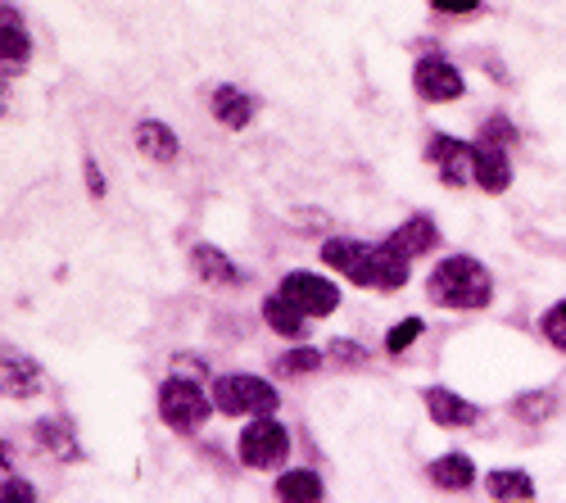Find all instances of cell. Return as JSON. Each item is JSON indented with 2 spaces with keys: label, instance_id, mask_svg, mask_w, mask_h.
<instances>
[{
  "label": "cell",
  "instance_id": "obj_29",
  "mask_svg": "<svg viewBox=\"0 0 566 503\" xmlns=\"http://www.w3.org/2000/svg\"><path fill=\"white\" fill-rule=\"evenodd\" d=\"M86 181H91V196H105V177H101V168L86 159Z\"/></svg>",
  "mask_w": 566,
  "mask_h": 503
},
{
  "label": "cell",
  "instance_id": "obj_20",
  "mask_svg": "<svg viewBox=\"0 0 566 503\" xmlns=\"http://www.w3.org/2000/svg\"><path fill=\"white\" fill-rule=\"evenodd\" d=\"M553 390H526V395H516L512 399V418L516 422H544V418H553Z\"/></svg>",
  "mask_w": 566,
  "mask_h": 503
},
{
  "label": "cell",
  "instance_id": "obj_10",
  "mask_svg": "<svg viewBox=\"0 0 566 503\" xmlns=\"http://www.w3.org/2000/svg\"><path fill=\"white\" fill-rule=\"evenodd\" d=\"M421 404H427V413L440 422V427H471L481 418V408L476 404H467L462 395L444 390V386H427L421 390Z\"/></svg>",
  "mask_w": 566,
  "mask_h": 503
},
{
  "label": "cell",
  "instance_id": "obj_21",
  "mask_svg": "<svg viewBox=\"0 0 566 503\" xmlns=\"http://www.w3.org/2000/svg\"><path fill=\"white\" fill-rule=\"evenodd\" d=\"M485 490H490V499H531L535 494V485H531L526 472H490L485 476Z\"/></svg>",
  "mask_w": 566,
  "mask_h": 503
},
{
  "label": "cell",
  "instance_id": "obj_26",
  "mask_svg": "<svg viewBox=\"0 0 566 503\" xmlns=\"http://www.w3.org/2000/svg\"><path fill=\"white\" fill-rule=\"evenodd\" d=\"M332 358H336V363H349V368H363V363H367V354H363L358 345H349V340H336V345H332Z\"/></svg>",
  "mask_w": 566,
  "mask_h": 503
},
{
  "label": "cell",
  "instance_id": "obj_12",
  "mask_svg": "<svg viewBox=\"0 0 566 503\" xmlns=\"http://www.w3.org/2000/svg\"><path fill=\"white\" fill-rule=\"evenodd\" d=\"M263 323L276 332V336H286V340H304V323H308V313L286 295V291H276L263 300Z\"/></svg>",
  "mask_w": 566,
  "mask_h": 503
},
{
  "label": "cell",
  "instance_id": "obj_4",
  "mask_svg": "<svg viewBox=\"0 0 566 503\" xmlns=\"http://www.w3.org/2000/svg\"><path fill=\"white\" fill-rule=\"evenodd\" d=\"M213 404H218V413H227V418H245V413L263 418V413L276 408V386L263 381V377H241V373L218 377L213 381Z\"/></svg>",
  "mask_w": 566,
  "mask_h": 503
},
{
  "label": "cell",
  "instance_id": "obj_6",
  "mask_svg": "<svg viewBox=\"0 0 566 503\" xmlns=\"http://www.w3.org/2000/svg\"><path fill=\"white\" fill-rule=\"evenodd\" d=\"M427 159L444 177V187H471L476 181V146L458 142V136H431Z\"/></svg>",
  "mask_w": 566,
  "mask_h": 503
},
{
  "label": "cell",
  "instance_id": "obj_17",
  "mask_svg": "<svg viewBox=\"0 0 566 503\" xmlns=\"http://www.w3.org/2000/svg\"><path fill=\"white\" fill-rule=\"evenodd\" d=\"M191 263H196L200 277L213 282V286H235V282H241L235 263H231L222 250H213V245H196V250H191Z\"/></svg>",
  "mask_w": 566,
  "mask_h": 503
},
{
  "label": "cell",
  "instance_id": "obj_23",
  "mask_svg": "<svg viewBox=\"0 0 566 503\" xmlns=\"http://www.w3.org/2000/svg\"><path fill=\"white\" fill-rule=\"evenodd\" d=\"M276 368H281V377H308V373H317V368H322V354L304 345V349L281 354V358H276Z\"/></svg>",
  "mask_w": 566,
  "mask_h": 503
},
{
  "label": "cell",
  "instance_id": "obj_18",
  "mask_svg": "<svg viewBox=\"0 0 566 503\" xmlns=\"http://www.w3.org/2000/svg\"><path fill=\"white\" fill-rule=\"evenodd\" d=\"M471 476H476V468H471L467 453H449V459H436V463H431V481H436L440 490H467Z\"/></svg>",
  "mask_w": 566,
  "mask_h": 503
},
{
  "label": "cell",
  "instance_id": "obj_19",
  "mask_svg": "<svg viewBox=\"0 0 566 503\" xmlns=\"http://www.w3.org/2000/svg\"><path fill=\"white\" fill-rule=\"evenodd\" d=\"M36 440H41V449H51L55 459H64V463H73L77 459V444H73V431H69V422H36Z\"/></svg>",
  "mask_w": 566,
  "mask_h": 503
},
{
  "label": "cell",
  "instance_id": "obj_24",
  "mask_svg": "<svg viewBox=\"0 0 566 503\" xmlns=\"http://www.w3.org/2000/svg\"><path fill=\"white\" fill-rule=\"evenodd\" d=\"M539 332H544V340H548V345H557V349L566 354V300H562V304H553V308L539 317Z\"/></svg>",
  "mask_w": 566,
  "mask_h": 503
},
{
  "label": "cell",
  "instance_id": "obj_13",
  "mask_svg": "<svg viewBox=\"0 0 566 503\" xmlns=\"http://www.w3.org/2000/svg\"><path fill=\"white\" fill-rule=\"evenodd\" d=\"M45 386L36 358H28L23 349H6V395L10 399H36Z\"/></svg>",
  "mask_w": 566,
  "mask_h": 503
},
{
  "label": "cell",
  "instance_id": "obj_1",
  "mask_svg": "<svg viewBox=\"0 0 566 503\" xmlns=\"http://www.w3.org/2000/svg\"><path fill=\"white\" fill-rule=\"evenodd\" d=\"M322 263L345 272L354 286H371V291H399V286H408V272H412V259L399 254L390 241H381V245L326 241L322 245Z\"/></svg>",
  "mask_w": 566,
  "mask_h": 503
},
{
  "label": "cell",
  "instance_id": "obj_16",
  "mask_svg": "<svg viewBox=\"0 0 566 503\" xmlns=\"http://www.w3.org/2000/svg\"><path fill=\"white\" fill-rule=\"evenodd\" d=\"M0 36H6V77L10 73H19L23 64H28V32H23V23H19V10H0Z\"/></svg>",
  "mask_w": 566,
  "mask_h": 503
},
{
  "label": "cell",
  "instance_id": "obj_15",
  "mask_svg": "<svg viewBox=\"0 0 566 503\" xmlns=\"http://www.w3.org/2000/svg\"><path fill=\"white\" fill-rule=\"evenodd\" d=\"M213 118L222 127H245L254 118V101L245 96L241 86H218L213 91Z\"/></svg>",
  "mask_w": 566,
  "mask_h": 503
},
{
  "label": "cell",
  "instance_id": "obj_28",
  "mask_svg": "<svg viewBox=\"0 0 566 503\" xmlns=\"http://www.w3.org/2000/svg\"><path fill=\"white\" fill-rule=\"evenodd\" d=\"M6 499H36V490L23 485V481H10V476H6Z\"/></svg>",
  "mask_w": 566,
  "mask_h": 503
},
{
  "label": "cell",
  "instance_id": "obj_7",
  "mask_svg": "<svg viewBox=\"0 0 566 503\" xmlns=\"http://www.w3.org/2000/svg\"><path fill=\"white\" fill-rule=\"evenodd\" d=\"M412 86H417L421 101L444 105V101H458L462 96V73L449 60L427 55V60H417V69H412Z\"/></svg>",
  "mask_w": 566,
  "mask_h": 503
},
{
  "label": "cell",
  "instance_id": "obj_27",
  "mask_svg": "<svg viewBox=\"0 0 566 503\" xmlns=\"http://www.w3.org/2000/svg\"><path fill=\"white\" fill-rule=\"evenodd\" d=\"M431 6L444 10V14H471V10L481 6V0H431Z\"/></svg>",
  "mask_w": 566,
  "mask_h": 503
},
{
  "label": "cell",
  "instance_id": "obj_5",
  "mask_svg": "<svg viewBox=\"0 0 566 503\" xmlns=\"http://www.w3.org/2000/svg\"><path fill=\"white\" fill-rule=\"evenodd\" d=\"M291 453V436H286V427L281 422H272V413H263V418H254L245 431H241V463L245 468H276L281 459Z\"/></svg>",
  "mask_w": 566,
  "mask_h": 503
},
{
  "label": "cell",
  "instance_id": "obj_2",
  "mask_svg": "<svg viewBox=\"0 0 566 503\" xmlns=\"http://www.w3.org/2000/svg\"><path fill=\"white\" fill-rule=\"evenodd\" d=\"M427 295L440 304V308H485L490 295H494V277L467 254H449L436 263L431 282H427Z\"/></svg>",
  "mask_w": 566,
  "mask_h": 503
},
{
  "label": "cell",
  "instance_id": "obj_11",
  "mask_svg": "<svg viewBox=\"0 0 566 503\" xmlns=\"http://www.w3.org/2000/svg\"><path fill=\"white\" fill-rule=\"evenodd\" d=\"M399 254H408V259H417V254H431L436 245H440V232H436V222L427 218V213H412V218H403L395 232L386 237Z\"/></svg>",
  "mask_w": 566,
  "mask_h": 503
},
{
  "label": "cell",
  "instance_id": "obj_25",
  "mask_svg": "<svg viewBox=\"0 0 566 503\" xmlns=\"http://www.w3.org/2000/svg\"><path fill=\"white\" fill-rule=\"evenodd\" d=\"M417 336H421V317H403V323H399V327L386 336V349H390V354H403V349H408Z\"/></svg>",
  "mask_w": 566,
  "mask_h": 503
},
{
  "label": "cell",
  "instance_id": "obj_14",
  "mask_svg": "<svg viewBox=\"0 0 566 503\" xmlns=\"http://www.w3.org/2000/svg\"><path fill=\"white\" fill-rule=\"evenodd\" d=\"M132 142H136V150L146 155V159H155V164H172L177 159V132L168 127V123H155V118H140L136 123V132H132Z\"/></svg>",
  "mask_w": 566,
  "mask_h": 503
},
{
  "label": "cell",
  "instance_id": "obj_22",
  "mask_svg": "<svg viewBox=\"0 0 566 503\" xmlns=\"http://www.w3.org/2000/svg\"><path fill=\"white\" fill-rule=\"evenodd\" d=\"M276 494H281V499H304V503H313V499H322V481H317V472L300 468V472H286V476L276 481Z\"/></svg>",
  "mask_w": 566,
  "mask_h": 503
},
{
  "label": "cell",
  "instance_id": "obj_8",
  "mask_svg": "<svg viewBox=\"0 0 566 503\" xmlns=\"http://www.w3.org/2000/svg\"><path fill=\"white\" fill-rule=\"evenodd\" d=\"M281 291H286L308 317H326V313H336V304H340V291L326 277H313V272H291V277L281 282Z\"/></svg>",
  "mask_w": 566,
  "mask_h": 503
},
{
  "label": "cell",
  "instance_id": "obj_9",
  "mask_svg": "<svg viewBox=\"0 0 566 503\" xmlns=\"http://www.w3.org/2000/svg\"><path fill=\"white\" fill-rule=\"evenodd\" d=\"M507 150L512 146L490 142V136H481V142H476V187L481 191H490V196L507 191V181H512V155Z\"/></svg>",
  "mask_w": 566,
  "mask_h": 503
},
{
  "label": "cell",
  "instance_id": "obj_3",
  "mask_svg": "<svg viewBox=\"0 0 566 503\" xmlns=\"http://www.w3.org/2000/svg\"><path fill=\"white\" fill-rule=\"evenodd\" d=\"M213 408H218V404H213L196 381H186V377H172V381L159 386V418H164L172 431H181V436L200 431V427L209 422Z\"/></svg>",
  "mask_w": 566,
  "mask_h": 503
}]
</instances>
